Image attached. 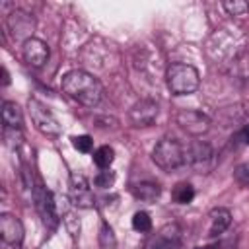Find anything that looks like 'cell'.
Segmentation results:
<instances>
[{
    "instance_id": "6da1fadb",
    "label": "cell",
    "mask_w": 249,
    "mask_h": 249,
    "mask_svg": "<svg viewBox=\"0 0 249 249\" xmlns=\"http://www.w3.org/2000/svg\"><path fill=\"white\" fill-rule=\"evenodd\" d=\"M62 91L72 97L74 101L86 105V107H95L103 99V86L99 84L97 78H93L89 72L84 70H70L62 76Z\"/></svg>"
},
{
    "instance_id": "7a4b0ae2",
    "label": "cell",
    "mask_w": 249,
    "mask_h": 249,
    "mask_svg": "<svg viewBox=\"0 0 249 249\" xmlns=\"http://www.w3.org/2000/svg\"><path fill=\"white\" fill-rule=\"evenodd\" d=\"M206 51L212 60H222V62H237L241 53H243V37H235L230 29H218L206 45Z\"/></svg>"
},
{
    "instance_id": "3957f363",
    "label": "cell",
    "mask_w": 249,
    "mask_h": 249,
    "mask_svg": "<svg viewBox=\"0 0 249 249\" xmlns=\"http://www.w3.org/2000/svg\"><path fill=\"white\" fill-rule=\"evenodd\" d=\"M152 161L167 173L177 171L179 167L187 165V148L175 138H163L154 146Z\"/></svg>"
},
{
    "instance_id": "277c9868",
    "label": "cell",
    "mask_w": 249,
    "mask_h": 249,
    "mask_svg": "<svg viewBox=\"0 0 249 249\" xmlns=\"http://www.w3.org/2000/svg\"><path fill=\"white\" fill-rule=\"evenodd\" d=\"M165 82L173 95H189V93L196 91V88L200 84V76L193 64L175 62L167 68Z\"/></svg>"
},
{
    "instance_id": "5b68a950",
    "label": "cell",
    "mask_w": 249,
    "mask_h": 249,
    "mask_svg": "<svg viewBox=\"0 0 249 249\" xmlns=\"http://www.w3.org/2000/svg\"><path fill=\"white\" fill-rule=\"evenodd\" d=\"M27 113H29V117H31V123H33V126L41 132V134H45V136H58L60 132H62V126H60V123H58V119L53 115V111L45 105V103H41L39 99H29L27 101Z\"/></svg>"
},
{
    "instance_id": "8992f818",
    "label": "cell",
    "mask_w": 249,
    "mask_h": 249,
    "mask_svg": "<svg viewBox=\"0 0 249 249\" xmlns=\"http://www.w3.org/2000/svg\"><path fill=\"white\" fill-rule=\"evenodd\" d=\"M31 195H33V202H35V208H37L43 224L49 230H54L58 226V212H56V202H54L53 193L41 181H37L31 189Z\"/></svg>"
},
{
    "instance_id": "52a82bcc",
    "label": "cell",
    "mask_w": 249,
    "mask_h": 249,
    "mask_svg": "<svg viewBox=\"0 0 249 249\" xmlns=\"http://www.w3.org/2000/svg\"><path fill=\"white\" fill-rule=\"evenodd\" d=\"M216 163V154L206 142H193L187 146V165L196 173H208Z\"/></svg>"
},
{
    "instance_id": "ba28073f",
    "label": "cell",
    "mask_w": 249,
    "mask_h": 249,
    "mask_svg": "<svg viewBox=\"0 0 249 249\" xmlns=\"http://www.w3.org/2000/svg\"><path fill=\"white\" fill-rule=\"evenodd\" d=\"M175 123L189 134L193 136H200L204 132H208L210 128V119L196 109H181L175 115Z\"/></svg>"
},
{
    "instance_id": "9c48e42d",
    "label": "cell",
    "mask_w": 249,
    "mask_h": 249,
    "mask_svg": "<svg viewBox=\"0 0 249 249\" xmlns=\"http://www.w3.org/2000/svg\"><path fill=\"white\" fill-rule=\"evenodd\" d=\"M0 237L6 249H19L23 241V224L14 214H0Z\"/></svg>"
},
{
    "instance_id": "30bf717a",
    "label": "cell",
    "mask_w": 249,
    "mask_h": 249,
    "mask_svg": "<svg viewBox=\"0 0 249 249\" xmlns=\"http://www.w3.org/2000/svg\"><path fill=\"white\" fill-rule=\"evenodd\" d=\"M6 27H8V31H10V35H12L14 39L25 43L27 39H31V33H33V29H35V21H33V18H31L27 12H23V10H14V12H10L8 18H6Z\"/></svg>"
},
{
    "instance_id": "8fae6325",
    "label": "cell",
    "mask_w": 249,
    "mask_h": 249,
    "mask_svg": "<svg viewBox=\"0 0 249 249\" xmlns=\"http://www.w3.org/2000/svg\"><path fill=\"white\" fill-rule=\"evenodd\" d=\"M70 200L78 208L93 206V193L89 181L82 173H70Z\"/></svg>"
},
{
    "instance_id": "7c38bea8",
    "label": "cell",
    "mask_w": 249,
    "mask_h": 249,
    "mask_svg": "<svg viewBox=\"0 0 249 249\" xmlns=\"http://www.w3.org/2000/svg\"><path fill=\"white\" fill-rule=\"evenodd\" d=\"M49 54H51L49 45H47L45 41L37 39V37H31V39H27V41L21 45V56H23V60H25L29 66H33V68H41V66L49 60Z\"/></svg>"
},
{
    "instance_id": "4fadbf2b",
    "label": "cell",
    "mask_w": 249,
    "mask_h": 249,
    "mask_svg": "<svg viewBox=\"0 0 249 249\" xmlns=\"http://www.w3.org/2000/svg\"><path fill=\"white\" fill-rule=\"evenodd\" d=\"M158 113H160V107L154 99H140L130 107L128 119L134 126H150L156 121Z\"/></svg>"
},
{
    "instance_id": "5bb4252c",
    "label": "cell",
    "mask_w": 249,
    "mask_h": 249,
    "mask_svg": "<svg viewBox=\"0 0 249 249\" xmlns=\"http://www.w3.org/2000/svg\"><path fill=\"white\" fill-rule=\"evenodd\" d=\"M181 243V230L177 224L163 226L150 241L146 243V249H177Z\"/></svg>"
},
{
    "instance_id": "9a60e30c",
    "label": "cell",
    "mask_w": 249,
    "mask_h": 249,
    "mask_svg": "<svg viewBox=\"0 0 249 249\" xmlns=\"http://www.w3.org/2000/svg\"><path fill=\"white\" fill-rule=\"evenodd\" d=\"M130 193L136 200L142 202H156L161 195V187L158 183H150V181H142V183H134L130 185Z\"/></svg>"
},
{
    "instance_id": "2e32d148",
    "label": "cell",
    "mask_w": 249,
    "mask_h": 249,
    "mask_svg": "<svg viewBox=\"0 0 249 249\" xmlns=\"http://www.w3.org/2000/svg\"><path fill=\"white\" fill-rule=\"evenodd\" d=\"M208 218H210V228H208L210 237H216V235L224 233L231 224V214L226 208H214Z\"/></svg>"
},
{
    "instance_id": "e0dca14e",
    "label": "cell",
    "mask_w": 249,
    "mask_h": 249,
    "mask_svg": "<svg viewBox=\"0 0 249 249\" xmlns=\"http://www.w3.org/2000/svg\"><path fill=\"white\" fill-rule=\"evenodd\" d=\"M2 121H4V126L6 128H18V130H21V126H23V115H21L19 105L14 103V101H4L2 103Z\"/></svg>"
},
{
    "instance_id": "ac0fdd59",
    "label": "cell",
    "mask_w": 249,
    "mask_h": 249,
    "mask_svg": "<svg viewBox=\"0 0 249 249\" xmlns=\"http://www.w3.org/2000/svg\"><path fill=\"white\" fill-rule=\"evenodd\" d=\"M115 160V152L111 146H101L93 152V163L99 167V169H109L111 163Z\"/></svg>"
},
{
    "instance_id": "d6986e66",
    "label": "cell",
    "mask_w": 249,
    "mask_h": 249,
    "mask_svg": "<svg viewBox=\"0 0 249 249\" xmlns=\"http://www.w3.org/2000/svg\"><path fill=\"white\" fill-rule=\"evenodd\" d=\"M195 198V189L191 183H177L175 189H173V200L179 202V204H189L191 200Z\"/></svg>"
},
{
    "instance_id": "ffe728a7",
    "label": "cell",
    "mask_w": 249,
    "mask_h": 249,
    "mask_svg": "<svg viewBox=\"0 0 249 249\" xmlns=\"http://www.w3.org/2000/svg\"><path fill=\"white\" fill-rule=\"evenodd\" d=\"M99 247L101 249H117V237L113 233V228L103 222L99 228Z\"/></svg>"
},
{
    "instance_id": "44dd1931",
    "label": "cell",
    "mask_w": 249,
    "mask_h": 249,
    "mask_svg": "<svg viewBox=\"0 0 249 249\" xmlns=\"http://www.w3.org/2000/svg\"><path fill=\"white\" fill-rule=\"evenodd\" d=\"M222 8H224L230 16L243 18V16H247V12H249V2H245V0H226V2H222Z\"/></svg>"
},
{
    "instance_id": "7402d4cb",
    "label": "cell",
    "mask_w": 249,
    "mask_h": 249,
    "mask_svg": "<svg viewBox=\"0 0 249 249\" xmlns=\"http://www.w3.org/2000/svg\"><path fill=\"white\" fill-rule=\"evenodd\" d=\"M132 228H134L136 231H140V233L150 231V230H152V218H150V214L144 212V210L136 212V214L132 216Z\"/></svg>"
},
{
    "instance_id": "603a6c76",
    "label": "cell",
    "mask_w": 249,
    "mask_h": 249,
    "mask_svg": "<svg viewBox=\"0 0 249 249\" xmlns=\"http://www.w3.org/2000/svg\"><path fill=\"white\" fill-rule=\"evenodd\" d=\"M70 140H72V146H74L78 152H82V154L91 152V146H93L91 136H88V134H80V136H72Z\"/></svg>"
},
{
    "instance_id": "cb8c5ba5",
    "label": "cell",
    "mask_w": 249,
    "mask_h": 249,
    "mask_svg": "<svg viewBox=\"0 0 249 249\" xmlns=\"http://www.w3.org/2000/svg\"><path fill=\"white\" fill-rule=\"evenodd\" d=\"M93 183H95L97 187H101V189H109V187L115 183V171H111V169H101V171L95 175Z\"/></svg>"
},
{
    "instance_id": "d4e9b609",
    "label": "cell",
    "mask_w": 249,
    "mask_h": 249,
    "mask_svg": "<svg viewBox=\"0 0 249 249\" xmlns=\"http://www.w3.org/2000/svg\"><path fill=\"white\" fill-rule=\"evenodd\" d=\"M4 138H6V144L12 146V148H19L21 142H23L21 130H18V128H6L4 126Z\"/></svg>"
},
{
    "instance_id": "484cf974",
    "label": "cell",
    "mask_w": 249,
    "mask_h": 249,
    "mask_svg": "<svg viewBox=\"0 0 249 249\" xmlns=\"http://www.w3.org/2000/svg\"><path fill=\"white\" fill-rule=\"evenodd\" d=\"M64 226H66L68 233L72 235V239H76L80 235V218H76V214H72V212L64 214Z\"/></svg>"
},
{
    "instance_id": "4316f807",
    "label": "cell",
    "mask_w": 249,
    "mask_h": 249,
    "mask_svg": "<svg viewBox=\"0 0 249 249\" xmlns=\"http://www.w3.org/2000/svg\"><path fill=\"white\" fill-rule=\"evenodd\" d=\"M233 175H235V179H237L241 185H249V165H247V163L239 165Z\"/></svg>"
},
{
    "instance_id": "83f0119b",
    "label": "cell",
    "mask_w": 249,
    "mask_h": 249,
    "mask_svg": "<svg viewBox=\"0 0 249 249\" xmlns=\"http://www.w3.org/2000/svg\"><path fill=\"white\" fill-rule=\"evenodd\" d=\"M10 84V74H8V70L2 66V86H8Z\"/></svg>"
},
{
    "instance_id": "f1b7e54d",
    "label": "cell",
    "mask_w": 249,
    "mask_h": 249,
    "mask_svg": "<svg viewBox=\"0 0 249 249\" xmlns=\"http://www.w3.org/2000/svg\"><path fill=\"white\" fill-rule=\"evenodd\" d=\"M241 140H243V144H249V124L241 130Z\"/></svg>"
},
{
    "instance_id": "f546056e",
    "label": "cell",
    "mask_w": 249,
    "mask_h": 249,
    "mask_svg": "<svg viewBox=\"0 0 249 249\" xmlns=\"http://www.w3.org/2000/svg\"><path fill=\"white\" fill-rule=\"evenodd\" d=\"M198 249H220V245H208V247H198Z\"/></svg>"
}]
</instances>
